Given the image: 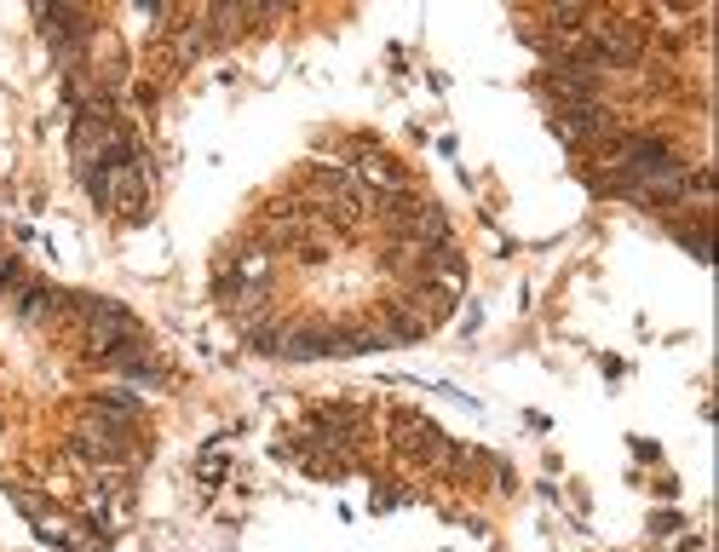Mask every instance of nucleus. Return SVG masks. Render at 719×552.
Segmentation results:
<instances>
[{
  "instance_id": "nucleus-1",
  "label": "nucleus",
  "mask_w": 719,
  "mask_h": 552,
  "mask_svg": "<svg viewBox=\"0 0 719 552\" xmlns=\"http://www.w3.org/2000/svg\"><path fill=\"white\" fill-rule=\"evenodd\" d=\"M392 443H397V455L426 460V455H438V449H443V432L426 420V414L397 409V414H392Z\"/></svg>"
},
{
  "instance_id": "nucleus-2",
  "label": "nucleus",
  "mask_w": 719,
  "mask_h": 552,
  "mask_svg": "<svg viewBox=\"0 0 719 552\" xmlns=\"http://www.w3.org/2000/svg\"><path fill=\"white\" fill-rule=\"evenodd\" d=\"M564 133H570V138H599V133H610V115L593 110L587 98H576V104L564 110Z\"/></svg>"
},
{
  "instance_id": "nucleus-3",
  "label": "nucleus",
  "mask_w": 719,
  "mask_h": 552,
  "mask_svg": "<svg viewBox=\"0 0 719 552\" xmlns=\"http://www.w3.org/2000/svg\"><path fill=\"white\" fill-rule=\"evenodd\" d=\"M311 426H317L323 437H363V414L357 409H317Z\"/></svg>"
},
{
  "instance_id": "nucleus-4",
  "label": "nucleus",
  "mask_w": 719,
  "mask_h": 552,
  "mask_svg": "<svg viewBox=\"0 0 719 552\" xmlns=\"http://www.w3.org/2000/svg\"><path fill=\"white\" fill-rule=\"evenodd\" d=\"M58 305H64V299L41 294V288H24V294H18V311H24V317H47V311H58Z\"/></svg>"
}]
</instances>
